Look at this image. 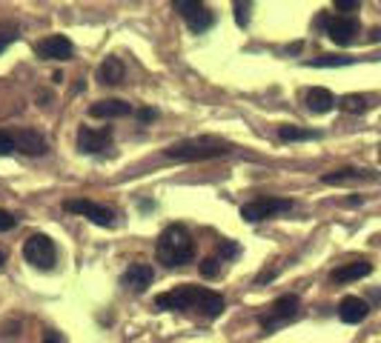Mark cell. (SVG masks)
<instances>
[{"instance_id":"8","label":"cell","mask_w":381,"mask_h":343,"mask_svg":"<svg viewBox=\"0 0 381 343\" xmlns=\"http://www.w3.org/2000/svg\"><path fill=\"white\" fill-rule=\"evenodd\" d=\"M23 258L26 263H32L35 269H52L55 260H58V249H55V240L49 235H32L23 243Z\"/></svg>"},{"instance_id":"12","label":"cell","mask_w":381,"mask_h":343,"mask_svg":"<svg viewBox=\"0 0 381 343\" xmlns=\"http://www.w3.org/2000/svg\"><path fill=\"white\" fill-rule=\"evenodd\" d=\"M152 280H155V269H152L149 263H132L129 269L124 272V278H121V283L126 286L129 292H135V295L146 292L152 286Z\"/></svg>"},{"instance_id":"15","label":"cell","mask_w":381,"mask_h":343,"mask_svg":"<svg viewBox=\"0 0 381 343\" xmlns=\"http://www.w3.org/2000/svg\"><path fill=\"white\" fill-rule=\"evenodd\" d=\"M378 175H373L370 169H335V172H327V175L321 178V183H327V186H341V183H358V180H375Z\"/></svg>"},{"instance_id":"29","label":"cell","mask_w":381,"mask_h":343,"mask_svg":"<svg viewBox=\"0 0 381 343\" xmlns=\"http://www.w3.org/2000/svg\"><path fill=\"white\" fill-rule=\"evenodd\" d=\"M135 118H138L141 123H152V121L158 118V112H155V109H138V112H135Z\"/></svg>"},{"instance_id":"21","label":"cell","mask_w":381,"mask_h":343,"mask_svg":"<svg viewBox=\"0 0 381 343\" xmlns=\"http://www.w3.org/2000/svg\"><path fill=\"white\" fill-rule=\"evenodd\" d=\"M338 106L350 114H364L370 109V98H364V94H344V98L338 101Z\"/></svg>"},{"instance_id":"32","label":"cell","mask_w":381,"mask_h":343,"mask_svg":"<svg viewBox=\"0 0 381 343\" xmlns=\"http://www.w3.org/2000/svg\"><path fill=\"white\" fill-rule=\"evenodd\" d=\"M370 41H381V29H373V34H370Z\"/></svg>"},{"instance_id":"17","label":"cell","mask_w":381,"mask_h":343,"mask_svg":"<svg viewBox=\"0 0 381 343\" xmlns=\"http://www.w3.org/2000/svg\"><path fill=\"white\" fill-rule=\"evenodd\" d=\"M367 315H370L367 300H361L355 295H350V298H344V300L338 303V318L344 320V323H361Z\"/></svg>"},{"instance_id":"9","label":"cell","mask_w":381,"mask_h":343,"mask_svg":"<svg viewBox=\"0 0 381 343\" xmlns=\"http://www.w3.org/2000/svg\"><path fill=\"white\" fill-rule=\"evenodd\" d=\"M112 143V126L92 129V126H78V152L81 155H101Z\"/></svg>"},{"instance_id":"1","label":"cell","mask_w":381,"mask_h":343,"mask_svg":"<svg viewBox=\"0 0 381 343\" xmlns=\"http://www.w3.org/2000/svg\"><path fill=\"white\" fill-rule=\"evenodd\" d=\"M155 309H164V312H189V309H195L206 320H215L224 312V298L218 292H213V289H204V286L184 283V286H175V289L158 295L155 298Z\"/></svg>"},{"instance_id":"22","label":"cell","mask_w":381,"mask_h":343,"mask_svg":"<svg viewBox=\"0 0 381 343\" xmlns=\"http://www.w3.org/2000/svg\"><path fill=\"white\" fill-rule=\"evenodd\" d=\"M355 57H344V54H321L315 61H307V66L313 69H324V66H350Z\"/></svg>"},{"instance_id":"20","label":"cell","mask_w":381,"mask_h":343,"mask_svg":"<svg viewBox=\"0 0 381 343\" xmlns=\"http://www.w3.org/2000/svg\"><path fill=\"white\" fill-rule=\"evenodd\" d=\"M278 138H281L284 143L318 141V138H321V132H318V129H301V126H290V123H284V126H278Z\"/></svg>"},{"instance_id":"33","label":"cell","mask_w":381,"mask_h":343,"mask_svg":"<svg viewBox=\"0 0 381 343\" xmlns=\"http://www.w3.org/2000/svg\"><path fill=\"white\" fill-rule=\"evenodd\" d=\"M6 266V252H0V269H3Z\"/></svg>"},{"instance_id":"25","label":"cell","mask_w":381,"mask_h":343,"mask_svg":"<svg viewBox=\"0 0 381 343\" xmlns=\"http://www.w3.org/2000/svg\"><path fill=\"white\" fill-rule=\"evenodd\" d=\"M12 152H17V143H14V135L6 129H0V158H9Z\"/></svg>"},{"instance_id":"7","label":"cell","mask_w":381,"mask_h":343,"mask_svg":"<svg viewBox=\"0 0 381 343\" xmlns=\"http://www.w3.org/2000/svg\"><path fill=\"white\" fill-rule=\"evenodd\" d=\"M63 209H66V212H72V215L86 218V220L95 223V226H104V229H109L112 223H115V209L101 206V203H95V200H89V198L63 200Z\"/></svg>"},{"instance_id":"3","label":"cell","mask_w":381,"mask_h":343,"mask_svg":"<svg viewBox=\"0 0 381 343\" xmlns=\"http://www.w3.org/2000/svg\"><path fill=\"white\" fill-rule=\"evenodd\" d=\"M164 155L173 160H186V163L189 160H215L224 155H233V143H226L221 138H186V141L166 146Z\"/></svg>"},{"instance_id":"2","label":"cell","mask_w":381,"mask_h":343,"mask_svg":"<svg viewBox=\"0 0 381 343\" xmlns=\"http://www.w3.org/2000/svg\"><path fill=\"white\" fill-rule=\"evenodd\" d=\"M155 258L158 263H164L166 269H175V266H184L195 258V240L189 235V229L181 223H169L158 243H155Z\"/></svg>"},{"instance_id":"13","label":"cell","mask_w":381,"mask_h":343,"mask_svg":"<svg viewBox=\"0 0 381 343\" xmlns=\"http://www.w3.org/2000/svg\"><path fill=\"white\" fill-rule=\"evenodd\" d=\"M132 112H135V109H132V103L112 98V101H98V103H92V106H89V118L115 121V118H129Z\"/></svg>"},{"instance_id":"11","label":"cell","mask_w":381,"mask_h":343,"mask_svg":"<svg viewBox=\"0 0 381 343\" xmlns=\"http://www.w3.org/2000/svg\"><path fill=\"white\" fill-rule=\"evenodd\" d=\"M35 52H37V57H43V61H69L75 46L63 34H49L46 41H41L35 46Z\"/></svg>"},{"instance_id":"28","label":"cell","mask_w":381,"mask_h":343,"mask_svg":"<svg viewBox=\"0 0 381 343\" xmlns=\"http://www.w3.org/2000/svg\"><path fill=\"white\" fill-rule=\"evenodd\" d=\"M14 226H17V218L12 212H6V209H0V232H12Z\"/></svg>"},{"instance_id":"16","label":"cell","mask_w":381,"mask_h":343,"mask_svg":"<svg viewBox=\"0 0 381 343\" xmlns=\"http://www.w3.org/2000/svg\"><path fill=\"white\" fill-rule=\"evenodd\" d=\"M124 74H126L124 61L115 54H109L106 61L98 66V74H95V78H98L101 86H118V83H124Z\"/></svg>"},{"instance_id":"31","label":"cell","mask_w":381,"mask_h":343,"mask_svg":"<svg viewBox=\"0 0 381 343\" xmlns=\"http://www.w3.org/2000/svg\"><path fill=\"white\" fill-rule=\"evenodd\" d=\"M43 343H63V337H61L58 332H52V329H49V332L43 335Z\"/></svg>"},{"instance_id":"23","label":"cell","mask_w":381,"mask_h":343,"mask_svg":"<svg viewBox=\"0 0 381 343\" xmlns=\"http://www.w3.org/2000/svg\"><path fill=\"white\" fill-rule=\"evenodd\" d=\"M17 34H21V29H17L14 23H0V54L17 41Z\"/></svg>"},{"instance_id":"6","label":"cell","mask_w":381,"mask_h":343,"mask_svg":"<svg viewBox=\"0 0 381 343\" xmlns=\"http://www.w3.org/2000/svg\"><path fill=\"white\" fill-rule=\"evenodd\" d=\"M173 6L178 9V14L186 21V26H189V32H193V34H204L206 29H213V23H215L213 9H209L206 3H201V0H175Z\"/></svg>"},{"instance_id":"27","label":"cell","mask_w":381,"mask_h":343,"mask_svg":"<svg viewBox=\"0 0 381 343\" xmlns=\"http://www.w3.org/2000/svg\"><path fill=\"white\" fill-rule=\"evenodd\" d=\"M233 9H235V23L244 29L246 23H250V12H253V6H250V3H235Z\"/></svg>"},{"instance_id":"24","label":"cell","mask_w":381,"mask_h":343,"mask_svg":"<svg viewBox=\"0 0 381 343\" xmlns=\"http://www.w3.org/2000/svg\"><path fill=\"white\" fill-rule=\"evenodd\" d=\"M198 272H201V278H206V280L218 278V275H221V258H204L201 266H198Z\"/></svg>"},{"instance_id":"18","label":"cell","mask_w":381,"mask_h":343,"mask_svg":"<svg viewBox=\"0 0 381 343\" xmlns=\"http://www.w3.org/2000/svg\"><path fill=\"white\" fill-rule=\"evenodd\" d=\"M373 272V266L367 260H355V263H344V266H338V269L330 272L333 283H353V280H361V278H367Z\"/></svg>"},{"instance_id":"5","label":"cell","mask_w":381,"mask_h":343,"mask_svg":"<svg viewBox=\"0 0 381 343\" xmlns=\"http://www.w3.org/2000/svg\"><path fill=\"white\" fill-rule=\"evenodd\" d=\"M298 309H301L298 295H281V298L273 303V306H270V312L258 315V326H261L264 332H273V329H278V326H287L290 320L298 318Z\"/></svg>"},{"instance_id":"4","label":"cell","mask_w":381,"mask_h":343,"mask_svg":"<svg viewBox=\"0 0 381 343\" xmlns=\"http://www.w3.org/2000/svg\"><path fill=\"white\" fill-rule=\"evenodd\" d=\"M295 209V200L290 198H273V195H264V198H255L250 203L241 206V218L246 223H261V220H270V218H278V215H287Z\"/></svg>"},{"instance_id":"10","label":"cell","mask_w":381,"mask_h":343,"mask_svg":"<svg viewBox=\"0 0 381 343\" xmlns=\"http://www.w3.org/2000/svg\"><path fill=\"white\" fill-rule=\"evenodd\" d=\"M324 32L330 34V41H333L335 46H350L355 37H358L361 26H358L355 17L341 14V17H327V26H324Z\"/></svg>"},{"instance_id":"34","label":"cell","mask_w":381,"mask_h":343,"mask_svg":"<svg viewBox=\"0 0 381 343\" xmlns=\"http://www.w3.org/2000/svg\"><path fill=\"white\" fill-rule=\"evenodd\" d=\"M378 158H381V152H378Z\"/></svg>"},{"instance_id":"14","label":"cell","mask_w":381,"mask_h":343,"mask_svg":"<svg viewBox=\"0 0 381 343\" xmlns=\"http://www.w3.org/2000/svg\"><path fill=\"white\" fill-rule=\"evenodd\" d=\"M14 143H17V149H21L23 155H29V158L46 155V152H49V141H46L37 129H21V132L14 135Z\"/></svg>"},{"instance_id":"30","label":"cell","mask_w":381,"mask_h":343,"mask_svg":"<svg viewBox=\"0 0 381 343\" xmlns=\"http://www.w3.org/2000/svg\"><path fill=\"white\" fill-rule=\"evenodd\" d=\"M361 3H358V0H335V9L338 12H355Z\"/></svg>"},{"instance_id":"19","label":"cell","mask_w":381,"mask_h":343,"mask_svg":"<svg viewBox=\"0 0 381 343\" xmlns=\"http://www.w3.org/2000/svg\"><path fill=\"white\" fill-rule=\"evenodd\" d=\"M335 103H338V101H335V94H333L330 89L315 86V89L307 92V109L315 112V114H327V112H333Z\"/></svg>"},{"instance_id":"26","label":"cell","mask_w":381,"mask_h":343,"mask_svg":"<svg viewBox=\"0 0 381 343\" xmlns=\"http://www.w3.org/2000/svg\"><path fill=\"white\" fill-rule=\"evenodd\" d=\"M218 255L226 258V260H235V258L241 255V246H238L235 240H221V243H218Z\"/></svg>"}]
</instances>
